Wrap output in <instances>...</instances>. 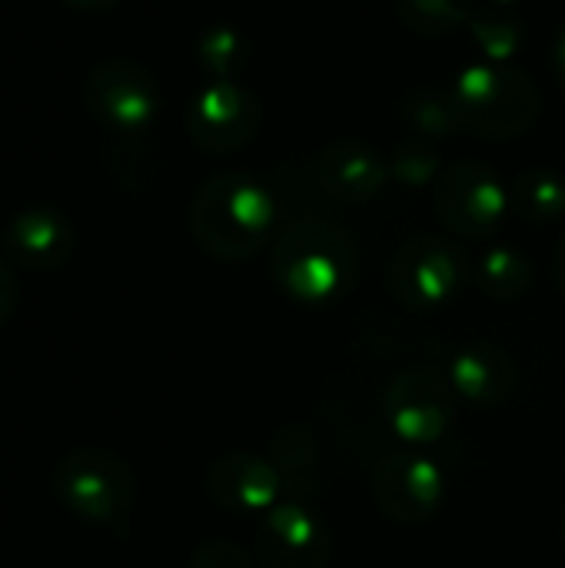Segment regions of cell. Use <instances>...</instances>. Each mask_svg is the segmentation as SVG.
I'll return each mask as SVG.
<instances>
[{
	"mask_svg": "<svg viewBox=\"0 0 565 568\" xmlns=\"http://www.w3.org/2000/svg\"><path fill=\"white\" fill-rule=\"evenodd\" d=\"M413 120L423 133H433V136H446L453 126H463L456 110H453V100L446 97H423L413 103Z\"/></svg>",
	"mask_w": 565,
	"mask_h": 568,
	"instance_id": "7402d4cb",
	"label": "cell"
},
{
	"mask_svg": "<svg viewBox=\"0 0 565 568\" xmlns=\"http://www.w3.org/2000/svg\"><path fill=\"white\" fill-rule=\"evenodd\" d=\"M466 253L443 236H413L390 260L386 283L406 310L426 313L446 306L466 283Z\"/></svg>",
	"mask_w": 565,
	"mask_h": 568,
	"instance_id": "5b68a950",
	"label": "cell"
},
{
	"mask_svg": "<svg viewBox=\"0 0 565 568\" xmlns=\"http://www.w3.org/2000/svg\"><path fill=\"white\" fill-rule=\"evenodd\" d=\"M210 499L236 516H256L276 509L280 496V473L270 459L253 453H230L216 459L206 473Z\"/></svg>",
	"mask_w": 565,
	"mask_h": 568,
	"instance_id": "7c38bea8",
	"label": "cell"
},
{
	"mask_svg": "<svg viewBox=\"0 0 565 568\" xmlns=\"http://www.w3.org/2000/svg\"><path fill=\"white\" fill-rule=\"evenodd\" d=\"M353 240L320 216L293 223L273 246V276L280 290L306 306H323L343 296L353 283Z\"/></svg>",
	"mask_w": 565,
	"mask_h": 568,
	"instance_id": "7a4b0ae2",
	"label": "cell"
},
{
	"mask_svg": "<svg viewBox=\"0 0 565 568\" xmlns=\"http://www.w3.org/2000/svg\"><path fill=\"white\" fill-rule=\"evenodd\" d=\"M63 3L80 7V10H107V7H113L117 0H63Z\"/></svg>",
	"mask_w": 565,
	"mask_h": 568,
	"instance_id": "484cf974",
	"label": "cell"
},
{
	"mask_svg": "<svg viewBox=\"0 0 565 568\" xmlns=\"http://www.w3.org/2000/svg\"><path fill=\"white\" fill-rule=\"evenodd\" d=\"M443 473L423 456H386L373 473V499L393 523H426L443 503Z\"/></svg>",
	"mask_w": 565,
	"mask_h": 568,
	"instance_id": "8fae6325",
	"label": "cell"
},
{
	"mask_svg": "<svg viewBox=\"0 0 565 568\" xmlns=\"http://www.w3.org/2000/svg\"><path fill=\"white\" fill-rule=\"evenodd\" d=\"M403 23L426 37H443L470 20V0H400Z\"/></svg>",
	"mask_w": 565,
	"mask_h": 568,
	"instance_id": "ac0fdd59",
	"label": "cell"
},
{
	"mask_svg": "<svg viewBox=\"0 0 565 568\" xmlns=\"http://www.w3.org/2000/svg\"><path fill=\"white\" fill-rule=\"evenodd\" d=\"M330 532L310 509L286 503L263 516L256 529V568H326Z\"/></svg>",
	"mask_w": 565,
	"mask_h": 568,
	"instance_id": "30bf717a",
	"label": "cell"
},
{
	"mask_svg": "<svg viewBox=\"0 0 565 568\" xmlns=\"http://www.w3.org/2000/svg\"><path fill=\"white\" fill-rule=\"evenodd\" d=\"M196 57H200V67L210 73V83L213 80H233L246 63V43L236 30L220 27L200 40Z\"/></svg>",
	"mask_w": 565,
	"mask_h": 568,
	"instance_id": "d6986e66",
	"label": "cell"
},
{
	"mask_svg": "<svg viewBox=\"0 0 565 568\" xmlns=\"http://www.w3.org/2000/svg\"><path fill=\"white\" fill-rule=\"evenodd\" d=\"M476 283L486 296L500 303L519 300L533 286V263L513 246H493L476 266Z\"/></svg>",
	"mask_w": 565,
	"mask_h": 568,
	"instance_id": "2e32d148",
	"label": "cell"
},
{
	"mask_svg": "<svg viewBox=\"0 0 565 568\" xmlns=\"http://www.w3.org/2000/svg\"><path fill=\"white\" fill-rule=\"evenodd\" d=\"M553 70H556L559 83L565 87V30L563 37H559V43H556V50H553Z\"/></svg>",
	"mask_w": 565,
	"mask_h": 568,
	"instance_id": "d4e9b609",
	"label": "cell"
},
{
	"mask_svg": "<svg viewBox=\"0 0 565 568\" xmlns=\"http://www.w3.org/2000/svg\"><path fill=\"white\" fill-rule=\"evenodd\" d=\"M390 180V163L356 140H343L323 150L320 156V183L340 203H366Z\"/></svg>",
	"mask_w": 565,
	"mask_h": 568,
	"instance_id": "5bb4252c",
	"label": "cell"
},
{
	"mask_svg": "<svg viewBox=\"0 0 565 568\" xmlns=\"http://www.w3.org/2000/svg\"><path fill=\"white\" fill-rule=\"evenodd\" d=\"M509 206V186H503V180L483 163H456L436 180V213L466 240L493 236Z\"/></svg>",
	"mask_w": 565,
	"mask_h": 568,
	"instance_id": "8992f818",
	"label": "cell"
},
{
	"mask_svg": "<svg viewBox=\"0 0 565 568\" xmlns=\"http://www.w3.org/2000/svg\"><path fill=\"white\" fill-rule=\"evenodd\" d=\"M260 100L236 80L206 83L186 106V133L206 153H233L260 130Z\"/></svg>",
	"mask_w": 565,
	"mask_h": 568,
	"instance_id": "9c48e42d",
	"label": "cell"
},
{
	"mask_svg": "<svg viewBox=\"0 0 565 568\" xmlns=\"http://www.w3.org/2000/svg\"><path fill=\"white\" fill-rule=\"evenodd\" d=\"M516 379V366L506 349L496 343H473L456 353L450 366V383L456 396L473 406H496L509 396Z\"/></svg>",
	"mask_w": 565,
	"mask_h": 568,
	"instance_id": "9a60e30c",
	"label": "cell"
},
{
	"mask_svg": "<svg viewBox=\"0 0 565 568\" xmlns=\"http://www.w3.org/2000/svg\"><path fill=\"white\" fill-rule=\"evenodd\" d=\"M390 176L410 183V186H423L426 180L436 176V153L430 143H403L396 150V156L390 160Z\"/></svg>",
	"mask_w": 565,
	"mask_h": 568,
	"instance_id": "ffe728a7",
	"label": "cell"
},
{
	"mask_svg": "<svg viewBox=\"0 0 565 568\" xmlns=\"http://www.w3.org/2000/svg\"><path fill=\"white\" fill-rule=\"evenodd\" d=\"M556 273H559V283L565 290V240L559 243V253H556Z\"/></svg>",
	"mask_w": 565,
	"mask_h": 568,
	"instance_id": "4316f807",
	"label": "cell"
},
{
	"mask_svg": "<svg viewBox=\"0 0 565 568\" xmlns=\"http://www.w3.org/2000/svg\"><path fill=\"white\" fill-rule=\"evenodd\" d=\"M509 203L529 223H553L565 213V183L546 170L519 173L509 186Z\"/></svg>",
	"mask_w": 565,
	"mask_h": 568,
	"instance_id": "e0dca14e",
	"label": "cell"
},
{
	"mask_svg": "<svg viewBox=\"0 0 565 568\" xmlns=\"http://www.w3.org/2000/svg\"><path fill=\"white\" fill-rule=\"evenodd\" d=\"M87 110L117 133H140L160 110V87L133 60H103L83 83Z\"/></svg>",
	"mask_w": 565,
	"mask_h": 568,
	"instance_id": "52a82bcc",
	"label": "cell"
},
{
	"mask_svg": "<svg viewBox=\"0 0 565 568\" xmlns=\"http://www.w3.org/2000/svg\"><path fill=\"white\" fill-rule=\"evenodd\" d=\"M273 196L263 183L243 173H223L200 186L190 206V230L200 250L216 260L256 256L273 230Z\"/></svg>",
	"mask_w": 565,
	"mask_h": 568,
	"instance_id": "6da1fadb",
	"label": "cell"
},
{
	"mask_svg": "<svg viewBox=\"0 0 565 568\" xmlns=\"http://www.w3.org/2000/svg\"><path fill=\"white\" fill-rule=\"evenodd\" d=\"M53 493L73 516L97 526H117L133 509L137 483L120 456L107 449H77L57 463Z\"/></svg>",
	"mask_w": 565,
	"mask_h": 568,
	"instance_id": "277c9868",
	"label": "cell"
},
{
	"mask_svg": "<svg viewBox=\"0 0 565 568\" xmlns=\"http://www.w3.org/2000/svg\"><path fill=\"white\" fill-rule=\"evenodd\" d=\"M460 123L483 136L526 133L539 113L536 87L513 67L480 63L470 67L450 90Z\"/></svg>",
	"mask_w": 565,
	"mask_h": 568,
	"instance_id": "3957f363",
	"label": "cell"
},
{
	"mask_svg": "<svg viewBox=\"0 0 565 568\" xmlns=\"http://www.w3.org/2000/svg\"><path fill=\"white\" fill-rule=\"evenodd\" d=\"M500 3H516V0H500Z\"/></svg>",
	"mask_w": 565,
	"mask_h": 568,
	"instance_id": "83f0119b",
	"label": "cell"
},
{
	"mask_svg": "<svg viewBox=\"0 0 565 568\" xmlns=\"http://www.w3.org/2000/svg\"><path fill=\"white\" fill-rule=\"evenodd\" d=\"M190 568H253V562L233 542H206L193 552Z\"/></svg>",
	"mask_w": 565,
	"mask_h": 568,
	"instance_id": "603a6c76",
	"label": "cell"
},
{
	"mask_svg": "<svg viewBox=\"0 0 565 568\" xmlns=\"http://www.w3.org/2000/svg\"><path fill=\"white\" fill-rule=\"evenodd\" d=\"M7 250L23 270H57L73 253V226L53 206H27L7 226Z\"/></svg>",
	"mask_w": 565,
	"mask_h": 568,
	"instance_id": "4fadbf2b",
	"label": "cell"
},
{
	"mask_svg": "<svg viewBox=\"0 0 565 568\" xmlns=\"http://www.w3.org/2000/svg\"><path fill=\"white\" fill-rule=\"evenodd\" d=\"M473 37L483 43V50L493 57V60H506L516 53L519 47V27L513 20H496V17H486V20H476L473 23Z\"/></svg>",
	"mask_w": 565,
	"mask_h": 568,
	"instance_id": "44dd1931",
	"label": "cell"
},
{
	"mask_svg": "<svg viewBox=\"0 0 565 568\" xmlns=\"http://www.w3.org/2000/svg\"><path fill=\"white\" fill-rule=\"evenodd\" d=\"M386 419L403 443H440L456 419V389L433 369L400 373L386 389Z\"/></svg>",
	"mask_w": 565,
	"mask_h": 568,
	"instance_id": "ba28073f",
	"label": "cell"
},
{
	"mask_svg": "<svg viewBox=\"0 0 565 568\" xmlns=\"http://www.w3.org/2000/svg\"><path fill=\"white\" fill-rule=\"evenodd\" d=\"M13 303H17V283H13L10 270L0 263V326L10 320V313H13Z\"/></svg>",
	"mask_w": 565,
	"mask_h": 568,
	"instance_id": "cb8c5ba5",
	"label": "cell"
}]
</instances>
